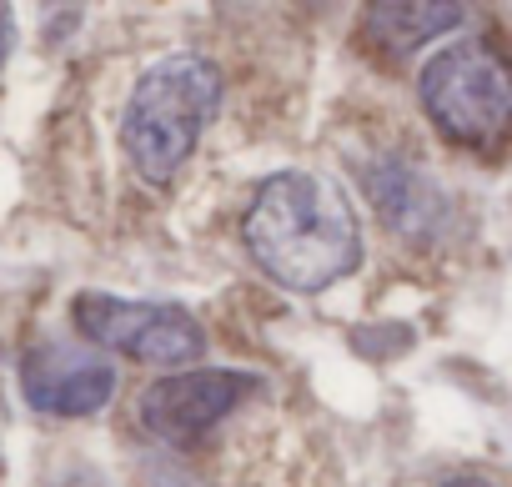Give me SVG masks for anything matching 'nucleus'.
Masks as SVG:
<instances>
[{"label":"nucleus","mask_w":512,"mask_h":487,"mask_svg":"<svg viewBox=\"0 0 512 487\" xmlns=\"http://www.w3.org/2000/svg\"><path fill=\"white\" fill-rule=\"evenodd\" d=\"M71 322L86 342L126 352V357L151 362V367L196 362L206 347L201 322L176 302H126L111 292H81L71 302Z\"/></svg>","instance_id":"obj_4"},{"label":"nucleus","mask_w":512,"mask_h":487,"mask_svg":"<svg viewBox=\"0 0 512 487\" xmlns=\"http://www.w3.org/2000/svg\"><path fill=\"white\" fill-rule=\"evenodd\" d=\"M216 106H221V76L206 56H166L146 66L121 116V146L136 176L166 186L191 161Z\"/></svg>","instance_id":"obj_2"},{"label":"nucleus","mask_w":512,"mask_h":487,"mask_svg":"<svg viewBox=\"0 0 512 487\" xmlns=\"http://www.w3.org/2000/svg\"><path fill=\"white\" fill-rule=\"evenodd\" d=\"M457 21H467V6H372L367 11V36L382 41L387 51H412L442 31H452Z\"/></svg>","instance_id":"obj_8"},{"label":"nucleus","mask_w":512,"mask_h":487,"mask_svg":"<svg viewBox=\"0 0 512 487\" xmlns=\"http://www.w3.org/2000/svg\"><path fill=\"white\" fill-rule=\"evenodd\" d=\"M241 236L256 267L292 292H327L362 267L357 206L312 171H282L256 186Z\"/></svg>","instance_id":"obj_1"},{"label":"nucleus","mask_w":512,"mask_h":487,"mask_svg":"<svg viewBox=\"0 0 512 487\" xmlns=\"http://www.w3.org/2000/svg\"><path fill=\"white\" fill-rule=\"evenodd\" d=\"M11 36H16V26H11V11L0 6V61H6V51H11Z\"/></svg>","instance_id":"obj_10"},{"label":"nucleus","mask_w":512,"mask_h":487,"mask_svg":"<svg viewBox=\"0 0 512 487\" xmlns=\"http://www.w3.org/2000/svg\"><path fill=\"white\" fill-rule=\"evenodd\" d=\"M51 487H111V482H106L96 467H66V472H61Z\"/></svg>","instance_id":"obj_9"},{"label":"nucleus","mask_w":512,"mask_h":487,"mask_svg":"<svg viewBox=\"0 0 512 487\" xmlns=\"http://www.w3.org/2000/svg\"><path fill=\"white\" fill-rule=\"evenodd\" d=\"M442 487H492L487 477H472V472H462V477H447Z\"/></svg>","instance_id":"obj_11"},{"label":"nucleus","mask_w":512,"mask_h":487,"mask_svg":"<svg viewBox=\"0 0 512 487\" xmlns=\"http://www.w3.org/2000/svg\"><path fill=\"white\" fill-rule=\"evenodd\" d=\"M21 392L46 417H91L116 397V367L71 342H31L21 357Z\"/></svg>","instance_id":"obj_6"},{"label":"nucleus","mask_w":512,"mask_h":487,"mask_svg":"<svg viewBox=\"0 0 512 487\" xmlns=\"http://www.w3.org/2000/svg\"><path fill=\"white\" fill-rule=\"evenodd\" d=\"M251 387H262V377L251 372H226V367H201V372H176L161 377L141 392V427L171 447H186L206 437Z\"/></svg>","instance_id":"obj_5"},{"label":"nucleus","mask_w":512,"mask_h":487,"mask_svg":"<svg viewBox=\"0 0 512 487\" xmlns=\"http://www.w3.org/2000/svg\"><path fill=\"white\" fill-rule=\"evenodd\" d=\"M367 196L382 211V221L412 241H432L447 221V196L437 191V181L402 156L367 166Z\"/></svg>","instance_id":"obj_7"},{"label":"nucleus","mask_w":512,"mask_h":487,"mask_svg":"<svg viewBox=\"0 0 512 487\" xmlns=\"http://www.w3.org/2000/svg\"><path fill=\"white\" fill-rule=\"evenodd\" d=\"M422 111L427 121L467 151H482L512 131V61L482 41L462 36L422 66Z\"/></svg>","instance_id":"obj_3"}]
</instances>
